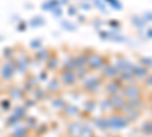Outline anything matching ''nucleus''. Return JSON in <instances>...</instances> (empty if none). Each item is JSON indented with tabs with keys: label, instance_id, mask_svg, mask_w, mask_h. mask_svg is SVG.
Here are the masks:
<instances>
[{
	"label": "nucleus",
	"instance_id": "nucleus-1",
	"mask_svg": "<svg viewBox=\"0 0 152 137\" xmlns=\"http://www.w3.org/2000/svg\"><path fill=\"white\" fill-rule=\"evenodd\" d=\"M102 64H104V58L100 56V55H94V56H91V59H90V66H91V67L97 69V67H100Z\"/></svg>",
	"mask_w": 152,
	"mask_h": 137
},
{
	"label": "nucleus",
	"instance_id": "nucleus-2",
	"mask_svg": "<svg viewBox=\"0 0 152 137\" xmlns=\"http://www.w3.org/2000/svg\"><path fill=\"white\" fill-rule=\"evenodd\" d=\"M58 6H59L58 0H49V2H46V3L43 5V9H46V11H53V9L58 8Z\"/></svg>",
	"mask_w": 152,
	"mask_h": 137
},
{
	"label": "nucleus",
	"instance_id": "nucleus-3",
	"mask_svg": "<svg viewBox=\"0 0 152 137\" xmlns=\"http://www.w3.org/2000/svg\"><path fill=\"white\" fill-rule=\"evenodd\" d=\"M31 26L32 28H38V26H43L44 24V18H41V17H35V18H32L31 20Z\"/></svg>",
	"mask_w": 152,
	"mask_h": 137
},
{
	"label": "nucleus",
	"instance_id": "nucleus-4",
	"mask_svg": "<svg viewBox=\"0 0 152 137\" xmlns=\"http://www.w3.org/2000/svg\"><path fill=\"white\" fill-rule=\"evenodd\" d=\"M132 23L135 24L137 28H143V26H145V20H143V18H140V17H137V15H134V17H132Z\"/></svg>",
	"mask_w": 152,
	"mask_h": 137
},
{
	"label": "nucleus",
	"instance_id": "nucleus-5",
	"mask_svg": "<svg viewBox=\"0 0 152 137\" xmlns=\"http://www.w3.org/2000/svg\"><path fill=\"white\" fill-rule=\"evenodd\" d=\"M12 75V69H11V66H5L3 67V76L5 78H9Z\"/></svg>",
	"mask_w": 152,
	"mask_h": 137
},
{
	"label": "nucleus",
	"instance_id": "nucleus-6",
	"mask_svg": "<svg viewBox=\"0 0 152 137\" xmlns=\"http://www.w3.org/2000/svg\"><path fill=\"white\" fill-rule=\"evenodd\" d=\"M62 28L69 29V31H75V29H76L75 24H72V23H69V21H62Z\"/></svg>",
	"mask_w": 152,
	"mask_h": 137
},
{
	"label": "nucleus",
	"instance_id": "nucleus-7",
	"mask_svg": "<svg viewBox=\"0 0 152 137\" xmlns=\"http://www.w3.org/2000/svg\"><path fill=\"white\" fill-rule=\"evenodd\" d=\"M41 44H43V41H41V40H32V41H31V47H34V49L41 47Z\"/></svg>",
	"mask_w": 152,
	"mask_h": 137
},
{
	"label": "nucleus",
	"instance_id": "nucleus-8",
	"mask_svg": "<svg viewBox=\"0 0 152 137\" xmlns=\"http://www.w3.org/2000/svg\"><path fill=\"white\" fill-rule=\"evenodd\" d=\"M94 3H96V6L100 9V11H104V12H107V9H105V3H102L100 0H94Z\"/></svg>",
	"mask_w": 152,
	"mask_h": 137
},
{
	"label": "nucleus",
	"instance_id": "nucleus-9",
	"mask_svg": "<svg viewBox=\"0 0 152 137\" xmlns=\"http://www.w3.org/2000/svg\"><path fill=\"white\" fill-rule=\"evenodd\" d=\"M110 3H111L113 6H116V8H114V9H119V11L122 9V3H120V2H117V0H111Z\"/></svg>",
	"mask_w": 152,
	"mask_h": 137
},
{
	"label": "nucleus",
	"instance_id": "nucleus-10",
	"mask_svg": "<svg viewBox=\"0 0 152 137\" xmlns=\"http://www.w3.org/2000/svg\"><path fill=\"white\" fill-rule=\"evenodd\" d=\"M64 79H66V82H69V84H72L73 82V75L72 73H67V75H64Z\"/></svg>",
	"mask_w": 152,
	"mask_h": 137
},
{
	"label": "nucleus",
	"instance_id": "nucleus-11",
	"mask_svg": "<svg viewBox=\"0 0 152 137\" xmlns=\"http://www.w3.org/2000/svg\"><path fill=\"white\" fill-rule=\"evenodd\" d=\"M46 58H47V51H43L38 53V59H46Z\"/></svg>",
	"mask_w": 152,
	"mask_h": 137
},
{
	"label": "nucleus",
	"instance_id": "nucleus-12",
	"mask_svg": "<svg viewBox=\"0 0 152 137\" xmlns=\"http://www.w3.org/2000/svg\"><path fill=\"white\" fill-rule=\"evenodd\" d=\"M61 14H62L61 8H55V9H53V15H55V17H61Z\"/></svg>",
	"mask_w": 152,
	"mask_h": 137
},
{
	"label": "nucleus",
	"instance_id": "nucleus-13",
	"mask_svg": "<svg viewBox=\"0 0 152 137\" xmlns=\"http://www.w3.org/2000/svg\"><path fill=\"white\" fill-rule=\"evenodd\" d=\"M143 20H145V21H152V14H151V12H146Z\"/></svg>",
	"mask_w": 152,
	"mask_h": 137
},
{
	"label": "nucleus",
	"instance_id": "nucleus-14",
	"mask_svg": "<svg viewBox=\"0 0 152 137\" xmlns=\"http://www.w3.org/2000/svg\"><path fill=\"white\" fill-rule=\"evenodd\" d=\"M135 72H137V75H140V76H145V73H146V70H145L143 67H142V70H138V69H137Z\"/></svg>",
	"mask_w": 152,
	"mask_h": 137
},
{
	"label": "nucleus",
	"instance_id": "nucleus-15",
	"mask_svg": "<svg viewBox=\"0 0 152 137\" xmlns=\"http://www.w3.org/2000/svg\"><path fill=\"white\" fill-rule=\"evenodd\" d=\"M142 61H143V63H146V64H151L152 66V59L151 58H142Z\"/></svg>",
	"mask_w": 152,
	"mask_h": 137
},
{
	"label": "nucleus",
	"instance_id": "nucleus-16",
	"mask_svg": "<svg viewBox=\"0 0 152 137\" xmlns=\"http://www.w3.org/2000/svg\"><path fill=\"white\" fill-rule=\"evenodd\" d=\"M82 9L88 11V9H90V5H88V3H84V5H82Z\"/></svg>",
	"mask_w": 152,
	"mask_h": 137
},
{
	"label": "nucleus",
	"instance_id": "nucleus-17",
	"mask_svg": "<svg viewBox=\"0 0 152 137\" xmlns=\"http://www.w3.org/2000/svg\"><path fill=\"white\" fill-rule=\"evenodd\" d=\"M107 73H108V75H111V73H114V67H108V70H107Z\"/></svg>",
	"mask_w": 152,
	"mask_h": 137
},
{
	"label": "nucleus",
	"instance_id": "nucleus-18",
	"mask_svg": "<svg viewBox=\"0 0 152 137\" xmlns=\"http://www.w3.org/2000/svg\"><path fill=\"white\" fill-rule=\"evenodd\" d=\"M99 35H100V38H108V34H104V32H100Z\"/></svg>",
	"mask_w": 152,
	"mask_h": 137
},
{
	"label": "nucleus",
	"instance_id": "nucleus-19",
	"mask_svg": "<svg viewBox=\"0 0 152 137\" xmlns=\"http://www.w3.org/2000/svg\"><path fill=\"white\" fill-rule=\"evenodd\" d=\"M76 63H85V58H76Z\"/></svg>",
	"mask_w": 152,
	"mask_h": 137
},
{
	"label": "nucleus",
	"instance_id": "nucleus-20",
	"mask_svg": "<svg viewBox=\"0 0 152 137\" xmlns=\"http://www.w3.org/2000/svg\"><path fill=\"white\" fill-rule=\"evenodd\" d=\"M69 14H70V15H73V14H76V9H73V8H72V9L69 11Z\"/></svg>",
	"mask_w": 152,
	"mask_h": 137
},
{
	"label": "nucleus",
	"instance_id": "nucleus-21",
	"mask_svg": "<svg viewBox=\"0 0 152 137\" xmlns=\"http://www.w3.org/2000/svg\"><path fill=\"white\" fill-rule=\"evenodd\" d=\"M148 37H149V38H152V29L148 31Z\"/></svg>",
	"mask_w": 152,
	"mask_h": 137
},
{
	"label": "nucleus",
	"instance_id": "nucleus-22",
	"mask_svg": "<svg viewBox=\"0 0 152 137\" xmlns=\"http://www.w3.org/2000/svg\"><path fill=\"white\" fill-rule=\"evenodd\" d=\"M108 2H111V0H108Z\"/></svg>",
	"mask_w": 152,
	"mask_h": 137
}]
</instances>
